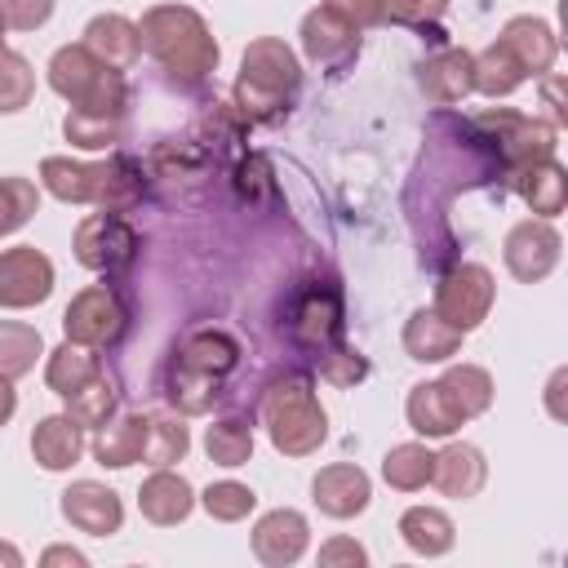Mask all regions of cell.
I'll return each mask as SVG.
<instances>
[{"instance_id":"6da1fadb","label":"cell","mask_w":568,"mask_h":568,"mask_svg":"<svg viewBox=\"0 0 568 568\" xmlns=\"http://www.w3.org/2000/svg\"><path fill=\"white\" fill-rule=\"evenodd\" d=\"M40 182L62 204H93L106 213H124L146 195V173L129 155H111L102 164H80L71 155H44Z\"/></svg>"},{"instance_id":"7a4b0ae2","label":"cell","mask_w":568,"mask_h":568,"mask_svg":"<svg viewBox=\"0 0 568 568\" xmlns=\"http://www.w3.org/2000/svg\"><path fill=\"white\" fill-rule=\"evenodd\" d=\"M142 49L178 80H204L217 71V40L191 4H151L138 22Z\"/></svg>"},{"instance_id":"3957f363","label":"cell","mask_w":568,"mask_h":568,"mask_svg":"<svg viewBox=\"0 0 568 568\" xmlns=\"http://www.w3.org/2000/svg\"><path fill=\"white\" fill-rule=\"evenodd\" d=\"M257 417L284 457H311L328 439V413L315 399V386L306 373H280L262 386Z\"/></svg>"},{"instance_id":"277c9868","label":"cell","mask_w":568,"mask_h":568,"mask_svg":"<svg viewBox=\"0 0 568 568\" xmlns=\"http://www.w3.org/2000/svg\"><path fill=\"white\" fill-rule=\"evenodd\" d=\"M297 89H302L297 53L275 36H257L240 58L235 111L244 120H280L288 111V102L297 98Z\"/></svg>"},{"instance_id":"5b68a950","label":"cell","mask_w":568,"mask_h":568,"mask_svg":"<svg viewBox=\"0 0 568 568\" xmlns=\"http://www.w3.org/2000/svg\"><path fill=\"white\" fill-rule=\"evenodd\" d=\"M49 89L58 98L71 102V111H89V115H120L124 120V102H129V84L124 71L102 62L98 53H89L84 44H62L49 58Z\"/></svg>"},{"instance_id":"8992f818","label":"cell","mask_w":568,"mask_h":568,"mask_svg":"<svg viewBox=\"0 0 568 568\" xmlns=\"http://www.w3.org/2000/svg\"><path fill=\"white\" fill-rule=\"evenodd\" d=\"M475 129L484 133L488 151L497 155V169H501L510 182H515L528 164H541V160L555 155V124H546V120H537V115L497 106V111L475 115Z\"/></svg>"},{"instance_id":"52a82bcc","label":"cell","mask_w":568,"mask_h":568,"mask_svg":"<svg viewBox=\"0 0 568 568\" xmlns=\"http://www.w3.org/2000/svg\"><path fill=\"white\" fill-rule=\"evenodd\" d=\"M284 328H288V342L302 346V351H311V355L337 346L342 342V328H346L337 284L333 280H306V284H297L293 297H288V306H284Z\"/></svg>"},{"instance_id":"ba28073f","label":"cell","mask_w":568,"mask_h":568,"mask_svg":"<svg viewBox=\"0 0 568 568\" xmlns=\"http://www.w3.org/2000/svg\"><path fill=\"white\" fill-rule=\"evenodd\" d=\"M71 248H75V262H80V266H89V271H98V275H120V271H129V266L138 262L142 240H138V231L129 226L124 213L98 209V213L80 217Z\"/></svg>"},{"instance_id":"9c48e42d","label":"cell","mask_w":568,"mask_h":568,"mask_svg":"<svg viewBox=\"0 0 568 568\" xmlns=\"http://www.w3.org/2000/svg\"><path fill=\"white\" fill-rule=\"evenodd\" d=\"M493 297H497V284H493V271L484 262H457L439 275L435 284V315L448 320L453 328L462 333H475L488 311H493Z\"/></svg>"},{"instance_id":"30bf717a","label":"cell","mask_w":568,"mask_h":568,"mask_svg":"<svg viewBox=\"0 0 568 568\" xmlns=\"http://www.w3.org/2000/svg\"><path fill=\"white\" fill-rule=\"evenodd\" d=\"M124 324H129V311L120 302V293L111 284H89L80 288L67 311H62V333L67 342H80L89 351H102V346H115L124 337Z\"/></svg>"},{"instance_id":"8fae6325","label":"cell","mask_w":568,"mask_h":568,"mask_svg":"<svg viewBox=\"0 0 568 568\" xmlns=\"http://www.w3.org/2000/svg\"><path fill=\"white\" fill-rule=\"evenodd\" d=\"M559 248H564V240L550 226V217H524L506 231L501 257H506V271L519 284H541L559 266Z\"/></svg>"},{"instance_id":"7c38bea8","label":"cell","mask_w":568,"mask_h":568,"mask_svg":"<svg viewBox=\"0 0 568 568\" xmlns=\"http://www.w3.org/2000/svg\"><path fill=\"white\" fill-rule=\"evenodd\" d=\"M53 293V262L36 244H13L0 248V306L4 311H27L49 302Z\"/></svg>"},{"instance_id":"4fadbf2b","label":"cell","mask_w":568,"mask_h":568,"mask_svg":"<svg viewBox=\"0 0 568 568\" xmlns=\"http://www.w3.org/2000/svg\"><path fill=\"white\" fill-rule=\"evenodd\" d=\"M302 53L320 67H342L346 58L359 53V27L337 9V4H320L302 18Z\"/></svg>"},{"instance_id":"5bb4252c","label":"cell","mask_w":568,"mask_h":568,"mask_svg":"<svg viewBox=\"0 0 568 568\" xmlns=\"http://www.w3.org/2000/svg\"><path fill=\"white\" fill-rule=\"evenodd\" d=\"M311 501L320 506V515L328 519H355L368 510L373 501V484L368 475L355 466V462H333V466H320L315 479H311Z\"/></svg>"},{"instance_id":"9a60e30c","label":"cell","mask_w":568,"mask_h":568,"mask_svg":"<svg viewBox=\"0 0 568 568\" xmlns=\"http://www.w3.org/2000/svg\"><path fill=\"white\" fill-rule=\"evenodd\" d=\"M311 546V524L302 510L293 506H275L266 510L257 524H253V555L266 564V568H288L306 555Z\"/></svg>"},{"instance_id":"2e32d148","label":"cell","mask_w":568,"mask_h":568,"mask_svg":"<svg viewBox=\"0 0 568 568\" xmlns=\"http://www.w3.org/2000/svg\"><path fill=\"white\" fill-rule=\"evenodd\" d=\"M62 519L89 537H111L120 532L124 524V506H120V493L98 484V479H75L67 493H62Z\"/></svg>"},{"instance_id":"e0dca14e","label":"cell","mask_w":568,"mask_h":568,"mask_svg":"<svg viewBox=\"0 0 568 568\" xmlns=\"http://www.w3.org/2000/svg\"><path fill=\"white\" fill-rule=\"evenodd\" d=\"M497 44H501V49L519 62V71L532 75V80L550 75V67H555V58H559V36H555V27H550L546 18H532V13L510 18V22L501 27Z\"/></svg>"},{"instance_id":"ac0fdd59","label":"cell","mask_w":568,"mask_h":568,"mask_svg":"<svg viewBox=\"0 0 568 568\" xmlns=\"http://www.w3.org/2000/svg\"><path fill=\"white\" fill-rule=\"evenodd\" d=\"M138 510H142V519H151L160 528H173L195 510V488H191L186 475H178L169 466H155L138 488Z\"/></svg>"},{"instance_id":"d6986e66","label":"cell","mask_w":568,"mask_h":568,"mask_svg":"<svg viewBox=\"0 0 568 568\" xmlns=\"http://www.w3.org/2000/svg\"><path fill=\"white\" fill-rule=\"evenodd\" d=\"M169 364L173 368H186V373H204V377L226 382V373L240 364V346L222 328H195V333H186L173 346V359Z\"/></svg>"},{"instance_id":"ffe728a7","label":"cell","mask_w":568,"mask_h":568,"mask_svg":"<svg viewBox=\"0 0 568 568\" xmlns=\"http://www.w3.org/2000/svg\"><path fill=\"white\" fill-rule=\"evenodd\" d=\"M484 479H488V462H484V453H479L475 444L453 439V444H444V448L435 453L430 484H435L444 497L466 501V497H475V493L484 488Z\"/></svg>"},{"instance_id":"44dd1931","label":"cell","mask_w":568,"mask_h":568,"mask_svg":"<svg viewBox=\"0 0 568 568\" xmlns=\"http://www.w3.org/2000/svg\"><path fill=\"white\" fill-rule=\"evenodd\" d=\"M422 89L435 106H453L466 93H475V53L466 49H439L422 62Z\"/></svg>"},{"instance_id":"7402d4cb","label":"cell","mask_w":568,"mask_h":568,"mask_svg":"<svg viewBox=\"0 0 568 568\" xmlns=\"http://www.w3.org/2000/svg\"><path fill=\"white\" fill-rule=\"evenodd\" d=\"M31 457L44 470H71L84 457V426L71 413L40 417L36 430H31Z\"/></svg>"},{"instance_id":"603a6c76","label":"cell","mask_w":568,"mask_h":568,"mask_svg":"<svg viewBox=\"0 0 568 568\" xmlns=\"http://www.w3.org/2000/svg\"><path fill=\"white\" fill-rule=\"evenodd\" d=\"M404 413H408V426L426 439H448L457 426H466V417L457 413V404L448 399L444 382H417L404 399Z\"/></svg>"},{"instance_id":"cb8c5ba5","label":"cell","mask_w":568,"mask_h":568,"mask_svg":"<svg viewBox=\"0 0 568 568\" xmlns=\"http://www.w3.org/2000/svg\"><path fill=\"white\" fill-rule=\"evenodd\" d=\"M462 328H453L448 320H439L435 311H413L408 315V324H404V351H408V359H417V364H444V359H453L457 351H462Z\"/></svg>"},{"instance_id":"d4e9b609","label":"cell","mask_w":568,"mask_h":568,"mask_svg":"<svg viewBox=\"0 0 568 568\" xmlns=\"http://www.w3.org/2000/svg\"><path fill=\"white\" fill-rule=\"evenodd\" d=\"M142 448H146V417L142 413L106 417L98 426V435H93V457L106 470H124V466L142 462Z\"/></svg>"},{"instance_id":"484cf974","label":"cell","mask_w":568,"mask_h":568,"mask_svg":"<svg viewBox=\"0 0 568 568\" xmlns=\"http://www.w3.org/2000/svg\"><path fill=\"white\" fill-rule=\"evenodd\" d=\"M89 53H98L102 62H111V67H133L138 62V53H142V36H138V22H129L124 13H98V18H89V27H84V40H80Z\"/></svg>"},{"instance_id":"4316f807","label":"cell","mask_w":568,"mask_h":568,"mask_svg":"<svg viewBox=\"0 0 568 568\" xmlns=\"http://www.w3.org/2000/svg\"><path fill=\"white\" fill-rule=\"evenodd\" d=\"M399 537H404V546H408L413 555L439 559V555L453 550L457 528H453V519H448L439 506H408V510L399 515Z\"/></svg>"},{"instance_id":"83f0119b","label":"cell","mask_w":568,"mask_h":568,"mask_svg":"<svg viewBox=\"0 0 568 568\" xmlns=\"http://www.w3.org/2000/svg\"><path fill=\"white\" fill-rule=\"evenodd\" d=\"M515 191L524 195V204L537 213V217H559L564 204H568V173L564 164L550 155L541 164H528L519 178H515Z\"/></svg>"},{"instance_id":"f1b7e54d","label":"cell","mask_w":568,"mask_h":568,"mask_svg":"<svg viewBox=\"0 0 568 568\" xmlns=\"http://www.w3.org/2000/svg\"><path fill=\"white\" fill-rule=\"evenodd\" d=\"M439 382H444L448 399L457 404V413H462L466 422L493 408L497 386H493V373H488V368H479V364H448V373H444Z\"/></svg>"},{"instance_id":"f546056e","label":"cell","mask_w":568,"mask_h":568,"mask_svg":"<svg viewBox=\"0 0 568 568\" xmlns=\"http://www.w3.org/2000/svg\"><path fill=\"white\" fill-rule=\"evenodd\" d=\"M98 373V355L89 351V346H80V342H62L58 351H49V359H44V386L53 390V395H71L75 386H84L89 377Z\"/></svg>"},{"instance_id":"4dcf8cb0","label":"cell","mask_w":568,"mask_h":568,"mask_svg":"<svg viewBox=\"0 0 568 568\" xmlns=\"http://www.w3.org/2000/svg\"><path fill=\"white\" fill-rule=\"evenodd\" d=\"M40 355H44L40 328H31L22 320H0V377H9V382L27 377Z\"/></svg>"},{"instance_id":"1f68e13d","label":"cell","mask_w":568,"mask_h":568,"mask_svg":"<svg viewBox=\"0 0 568 568\" xmlns=\"http://www.w3.org/2000/svg\"><path fill=\"white\" fill-rule=\"evenodd\" d=\"M186 448H191V430H186L182 413H151L146 417V448H142L146 466H173L186 457Z\"/></svg>"},{"instance_id":"d6a6232c","label":"cell","mask_w":568,"mask_h":568,"mask_svg":"<svg viewBox=\"0 0 568 568\" xmlns=\"http://www.w3.org/2000/svg\"><path fill=\"white\" fill-rule=\"evenodd\" d=\"M204 453L213 466H244L253 457V426L244 417H217L209 430H204Z\"/></svg>"},{"instance_id":"836d02e7","label":"cell","mask_w":568,"mask_h":568,"mask_svg":"<svg viewBox=\"0 0 568 568\" xmlns=\"http://www.w3.org/2000/svg\"><path fill=\"white\" fill-rule=\"evenodd\" d=\"M430 466H435V453L426 444H395L382 457V479L399 493H417L430 484Z\"/></svg>"},{"instance_id":"e575fe53","label":"cell","mask_w":568,"mask_h":568,"mask_svg":"<svg viewBox=\"0 0 568 568\" xmlns=\"http://www.w3.org/2000/svg\"><path fill=\"white\" fill-rule=\"evenodd\" d=\"M528 75L519 71V62L493 40L484 53H475V93L484 98H510Z\"/></svg>"},{"instance_id":"d590c367","label":"cell","mask_w":568,"mask_h":568,"mask_svg":"<svg viewBox=\"0 0 568 568\" xmlns=\"http://www.w3.org/2000/svg\"><path fill=\"white\" fill-rule=\"evenodd\" d=\"M124 133V120L120 115H89V111H67L62 115V138L80 151H106L115 146Z\"/></svg>"},{"instance_id":"8d00e7d4","label":"cell","mask_w":568,"mask_h":568,"mask_svg":"<svg viewBox=\"0 0 568 568\" xmlns=\"http://www.w3.org/2000/svg\"><path fill=\"white\" fill-rule=\"evenodd\" d=\"M67 413H71L80 426H102L106 417H115V386H111V377L98 368L84 386H75V390L67 395Z\"/></svg>"},{"instance_id":"74e56055","label":"cell","mask_w":568,"mask_h":568,"mask_svg":"<svg viewBox=\"0 0 568 568\" xmlns=\"http://www.w3.org/2000/svg\"><path fill=\"white\" fill-rule=\"evenodd\" d=\"M36 209H40V191L31 178H18V173L0 178V240L22 231L36 217Z\"/></svg>"},{"instance_id":"f35d334b","label":"cell","mask_w":568,"mask_h":568,"mask_svg":"<svg viewBox=\"0 0 568 568\" xmlns=\"http://www.w3.org/2000/svg\"><path fill=\"white\" fill-rule=\"evenodd\" d=\"M200 506H204L209 519H217V524H240V519L257 506V493H253L248 484H240V479H217V484H209V488L200 493Z\"/></svg>"},{"instance_id":"ab89813d","label":"cell","mask_w":568,"mask_h":568,"mask_svg":"<svg viewBox=\"0 0 568 568\" xmlns=\"http://www.w3.org/2000/svg\"><path fill=\"white\" fill-rule=\"evenodd\" d=\"M31 93H36L31 62L13 49H0V115H13L22 106H31Z\"/></svg>"},{"instance_id":"60d3db41","label":"cell","mask_w":568,"mask_h":568,"mask_svg":"<svg viewBox=\"0 0 568 568\" xmlns=\"http://www.w3.org/2000/svg\"><path fill=\"white\" fill-rule=\"evenodd\" d=\"M315 364H320V377L328 382V386H355V382H364L368 377V359L359 355V351H351V346H328V351H320L315 355Z\"/></svg>"},{"instance_id":"b9f144b4","label":"cell","mask_w":568,"mask_h":568,"mask_svg":"<svg viewBox=\"0 0 568 568\" xmlns=\"http://www.w3.org/2000/svg\"><path fill=\"white\" fill-rule=\"evenodd\" d=\"M444 9H448V0H382V13L390 18V22H399V27H435L439 18H444Z\"/></svg>"},{"instance_id":"7bdbcfd3","label":"cell","mask_w":568,"mask_h":568,"mask_svg":"<svg viewBox=\"0 0 568 568\" xmlns=\"http://www.w3.org/2000/svg\"><path fill=\"white\" fill-rule=\"evenodd\" d=\"M53 18V0H0V22L9 31H36Z\"/></svg>"},{"instance_id":"ee69618b","label":"cell","mask_w":568,"mask_h":568,"mask_svg":"<svg viewBox=\"0 0 568 568\" xmlns=\"http://www.w3.org/2000/svg\"><path fill=\"white\" fill-rule=\"evenodd\" d=\"M235 186H240L244 200H257V191L271 195V191H275V182H271V164H266L262 155H244L240 169H235Z\"/></svg>"},{"instance_id":"f6af8a7d","label":"cell","mask_w":568,"mask_h":568,"mask_svg":"<svg viewBox=\"0 0 568 568\" xmlns=\"http://www.w3.org/2000/svg\"><path fill=\"white\" fill-rule=\"evenodd\" d=\"M368 564V550L351 537H328L320 546V568H364Z\"/></svg>"},{"instance_id":"bcb514c9","label":"cell","mask_w":568,"mask_h":568,"mask_svg":"<svg viewBox=\"0 0 568 568\" xmlns=\"http://www.w3.org/2000/svg\"><path fill=\"white\" fill-rule=\"evenodd\" d=\"M324 4H337L359 31L364 27H377V22H386V13H382V0H324Z\"/></svg>"},{"instance_id":"7dc6e473","label":"cell","mask_w":568,"mask_h":568,"mask_svg":"<svg viewBox=\"0 0 568 568\" xmlns=\"http://www.w3.org/2000/svg\"><path fill=\"white\" fill-rule=\"evenodd\" d=\"M564 386H568V368H555V377H550V386H546V408H550L555 422L568 417V413H564Z\"/></svg>"},{"instance_id":"c3c4849f","label":"cell","mask_w":568,"mask_h":568,"mask_svg":"<svg viewBox=\"0 0 568 568\" xmlns=\"http://www.w3.org/2000/svg\"><path fill=\"white\" fill-rule=\"evenodd\" d=\"M40 564H44V568H49V564H71V568H84L89 559H84L80 550H71V546H49V550L40 555Z\"/></svg>"},{"instance_id":"681fc988","label":"cell","mask_w":568,"mask_h":568,"mask_svg":"<svg viewBox=\"0 0 568 568\" xmlns=\"http://www.w3.org/2000/svg\"><path fill=\"white\" fill-rule=\"evenodd\" d=\"M13 408H18V390H13L9 377H0V426L13 417Z\"/></svg>"},{"instance_id":"f907efd6","label":"cell","mask_w":568,"mask_h":568,"mask_svg":"<svg viewBox=\"0 0 568 568\" xmlns=\"http://www.w3.org/2000/svg\"><path fill=\"white\" fill-rule=\"evenodd\" d=\"M0 564H9V568H22V555H18V546L0 541Z\"/></svg>"},{"instance_id":"816d5d0a","label":"cell","mask_w":568,"mask_h":568,"mask_svg":"<svg viewBox=\"0 0 568 568\" xmlns=\"http://www.w3.org/2000/svg\"><path fill=\"white\" fill-rule=\"evenodd\" d=\"M4 31H9V27H4V22H0V49H4Z\"/></svg>"}]
</instances>
